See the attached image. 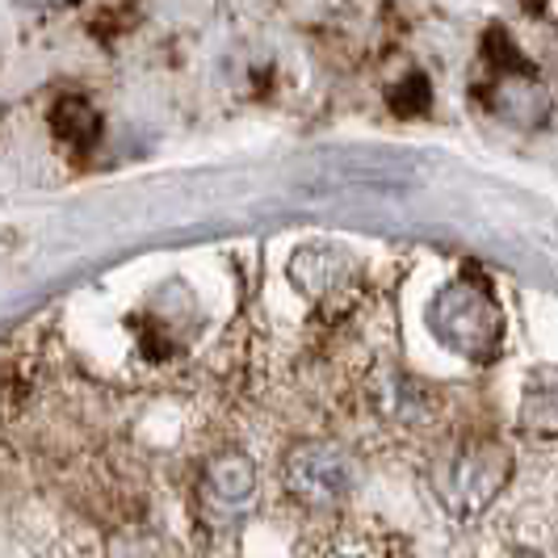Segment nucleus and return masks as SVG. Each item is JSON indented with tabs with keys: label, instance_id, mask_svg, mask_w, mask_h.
Wrapping results in <instances>:
<instances>
[{
	"label": "nucleus",
	"instance_id": "obj_4",
	"mask_svg": "<svg viewBox=\"0 0 558 558\" xmlns=\"http://www.w3.org/2000/svg\"><path fill=\"white\" fill-rule=\"evenodd\" d=\"M290 278L307 294L311 303H324L328 311L353 303L357 294V265L344 248H328V244H311L299 248L290 260Z\"/></svg>",
	"mask_w": 558,
	"mask_h": 558
},
{
	"label": "nucleus",
	"instance_id": "obj_8",
	"mask_svg": "<svg viewBox=\"0 0 558 558\" xmlns=\"http://www.w3.org/2000/svg\"><path fill=\"white\" fill-rule=\"evenodd\" d=\"M51 131L68 151H93L101 140V113L93 110L84 97H59L56 110H51Z\"/></svg>",
	"mask_w": 558,
	"mask_h": 558
},
{
	"label": "nucleus",
	"instance_id": "obj_3",
	"mask_svg": "<svg viewBox=\"0 0 558 558\" xmlns=\"http://www.w3.org/2000/svg\"><path fill=\"white\" fill-rule=\"evenodd\" d=\"M281 483L303 508H336L353 487V466L332 441H299L281 462Z\"/></svg>",
	"mask_w": 558,
	"mask_h": 558
},
{
	"label": "nucleus",
	"instance_id": "obj_9",
	"mask_svg": "<svg viewBox=\"0 0 558 558\" xmlns=\"http://www.w3.org/2000/svg\"><path fill=\"white\" fill-rule=\"evenodd\" d=\"M315 558H412L399 542L387 537H340L328 550H319Z\"/></svg>",
	"mask_w": 558,
	"mask_h": 558
},
{
	"label": "nucleus",
	"instance_id": "obj_6",
	"mask_svg": "<svg viewBox=\"0 0 558 558\" xmlns=\"http://www.w3.org/2000/svg\"><path fill=\"white\" fill-rule=\"evenodd\" d=\"M197 496H202V508L210 517H223V521L248 512L252 500H256V466H252V458L235 453V449L210 458L206 471H202V483H197Z\"/></svg>",
	"mask_w": 558,
	"mask_h": 558
},
{
	"label": "nucleus",
	"instance_id": "obj_7",
	"mask_svg": "<svg viewBox=\"0 0 558 558\" xmlns=\"http://www.w3.org/2000/svg\"><path fill=\"white\" fill-rule=\"evenodd\" d=\"M521 428L533 437H558V369H533L521 391Z\"/></svg>",
	"mask_w": 558,
	"mask_h": 558
},
{
	"label": "nucleus",
	"instance_id": "obj_5",
	"mask_svg": "<svg viewBox=\"0 0 558 558\" xmlns=\"http://www.w3.org/2000/svg\"><path fill=\"white\" fill-rule=\"evenodd\" d=\"M492 63H496L492 110L500 113V118H508V122H517V126H537L546 118V110H550L546 84L537 81V72L508 47V38H504L500 56H492Z\"/></svg>",
	"mask_w": 558,
	"mask_h": 558
},
{
	"label": "nucleus",
	"instance_id": "obj_2",
	"mask_svg": "<svg viewBox=\"0 0 558 558\" xmlns=\"http://www.w3.org/2000/svg\"><path fill=\"white\" fill-rule=\"evenodd\" d=\"M508 475H512V453L500 441L478 437V441L462 446L449 458L441 496L458 517H475L500 496Z\"/></svg>",
	"mask_w": 558,
	"mask_h": 558
},
{
	"label": "nucleus",
	"instance_id": "obj_1",
	"mask_svg": "<svg viewBox=\"0 0 558 558\" xmlns=\"http://www.w3.org/2000/svg\"><path fill=\"white\" fill-rule=\"evenodd\" d=\"M428 328L449 353L466 362H496L504 349V307L492 286H483L478 278L441 286L428 303Z\"/></svg>",
	"mask_w": 558,
	"mask_h": 558
}]
</instances>
